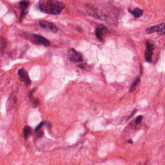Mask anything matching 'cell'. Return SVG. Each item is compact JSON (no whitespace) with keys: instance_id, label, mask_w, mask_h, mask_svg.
Listing matches in <instances>:
<instances>
[{"instance_id":"3957f363","label":"cell","mask_w":165,"mask_h":165,"mask_svg":"<svg viewBox=\"0 0 165 165\" xmlns=\"http://www.w3.org/2000/svg\"><path fill=\"white\" fill-rule=\"evenodd\" d=\"M67 56L70 59V62L74 63L82 62L83 58L81 53H79L74 48H70L67 52Z\"/></svg>"},{"instance_id":"52a82bcc","label":"cell","mask_w":165,"mask_h":165,"mask_svg":"<svg viewBox=\"0 0 165 165\" xmlns=\"http://www.w3.org/2000/svg\"><path fill=\"white\" fill-rule=\"evenodd\" d=\"M17 74L19 76L21 81H22L25 84L29 85L31 83V81H30V79L28 72L25 69H24L23 68L19 69V70L17 72Z\"/></svg>"},{"instance_id":"6da1fadb","label":"cell","mask_w":165,"mask_h":165,"mask_svg":"<svg viewBox=\"0 0 165 165\" xmlns=\"http://www.w3.org/2000/svg\"><path fill=\"white\" fill-rule=\"evenodd\" d=\"M65 8V5L59 0H39V9L45 13L57 15Z\"/></svg>"},{"instance_id":"9c48e42d","label":"cell","mask_w":165,"mask_h":165,"mask_svg":"<svg viewBox=\"0 0 165 165\" xmlns=\"http://www.w3.org/2000/svg\"><path fill=\"white\" fill-rule=\"evenodd\" d=\"M20 6L21 7V14H20V21H21V20H22L24 15L25 14V10L28 7L29 3L27 1H22L21 2H20Z\"/></svg>"},{"instance_id":"5bb4252c","label":"cell","mask_w":165,"mask_h":165,"mask_svg":"<svg viewBox=\"0 0 165 165\" xmlns=\"http://www.w3.org/2000/svg\"><path fill=\"white\" fill-rule=\"evenodd\" d=\"M43 125H44L43 122H41V123H40L39 124V125H38L37 127H36L35 130H36V131H39V130L40 129V128H41L43 126Z\"/></svg>"},{"instance_id":"5b68a950","label":"cell","mask_w":165,"mask_h":165,"mask_svg":"<svg viewBox=\"0 0 165 165\" xmlns=\"http://www.w3.org/2000/svg\"><path fill=\"white\" fill-rule=\"evenodd\" d=\"M154 49V46L152 43L148 41L146 42V50H145V60L146 62L150 63L152 62V54H153V51Z\"/></svg>"},{"instance_id":"7a4b0ae2","label":"cell","mask_w":165,"mask_h":165,"mask_svg":"<svg viewBox=\"0 0 165 165\" xmlns=\"http://www.w3.org/2000/svg\"><path fill=\"white\" fill-rule=\"evenodd\" d=\"M29 39L30 41L34 43L35 44L41 45L47 47L51 45V42L49 41L45 38H44L43 36L38 34H30Z\"/></svg>"},{"instance_id":"30bf717a","label":"cell","mask_w":165,"mask_h":165,"mask_svg":"<svg viewBox=\"0 0 165 165\" xmlns=\"http://www.w3.org/2000/svg\"><path fill=\"white\" fill-rule=\"evenodd\" d=\"M140 82V77H137V78L135 79V80L133 81V82L132 83L130 88V92H133L136 90V87L137 85L139 84Z\"/></svg>"},{"instance_id":"4fadbf2b","label":"cell","mask_w":165,"mask_h":165,"mask_svg":"<svg viewBox=\"0 0 165 165\" xmlns=\"http://www.w3.org/2000/svg\"><path fill=\"white\" fill-rule=\"evenodd\" d=\"M142 119H143V116L142 115L138 116V117L136 119V124H137H137H139L141 123V122Z\"/></svg>"},{"instance_id":"8fae6325","label":"cell","mask_w":165,"mask_h":165,"mask_svg":"<svg viewBox=\"0 0 165 165\" xmlns=\"http://www.w3.org/2000/svg\"><path fill=\"white\" fill-rule=\"evenodd\" d=\"M131 13L136 17H139L143 14V10L141 9H136L132 11H130Z\"/></svg>"},{"instance_id":"277c9868","label":"cell","mask_w":165,"mask_h":165,"mask_svg":"<svg viewBox=\"0 0 165 165\" xmlns=\"http://www.w3.org/2000/svg\"><path fill=\"white\" fill-rule=\"evenodd\" d=\"M146 34H152L154 32H157L160 35L165 34V23H162L161 24L156 25H153L150 27L146 28L145 30Z\"/></svg>"},{"instance_id":"8992f818","label":"cell","mask_w":165,"mask_h":165,"mask_svg":"<svg viewBox=\"0 0 165 165\" xmlns=\"http://www.w3.org/2000/svg\"><path fill=\"white\" fill-rule=\"evenodd\" d=\"M39 24L40 27H42L43 28L51 30V32H57L59 30V28L58 26H56L55 24L51 23L49 21L42 20L39 22Z\"/></svg>"},{"instance_id":"ba28073f","label":"cell","mask_w":165,"mask_h":165,"mask_svg":"<svg viewBox=\"0 0 165 165\" xmlns=\"http://www.w3.org/2000/svg\"><path fill=\"white\" fill-rule=\"evenodd\" d=\"M107 31V28L105 26L99 25L96 30V36L101 41H103V35Z\"/></svg>"},{"instance_id":"7c38bea8","label":"cell","mask_w":165,"mask_h":165,"mask_svg":"<svg viewBox=\"0 0 165 165\" xmlns=\"http://www.w3.org/2000/svg\"><path fill=\"white\" fill-rule=\"evenodd\" d=\"M30 133V128L28 126H26L23 130V136L25 140L27 139L29 134Z\"/></svg>"}]
</instances>
